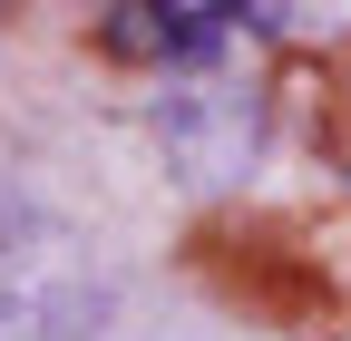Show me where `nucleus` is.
Instances as JSON below:
<instances>
[{
	"instance_id": "nucleus-1",
	"label": "nucleus",
	"mask_w": 351,
	"mask_h": 341,
	"mask_svg": "<svg viewBox=\"0 0 351 341\" xmlns=\"http://www.w3.org/2000/svg\"><path fill=\"white\" fill-rule=\"evenodd\" d=\"M156 147L186 186H225L254 166V98L225 78H166L156 88Z\"/></svg>"
},
{
	"instance_id": "nucleus-2",
	"label": "nucleus",
	"mask_w": 351,
	"mask_h": 341,
	"mask_svg": "<svg viewBox=\"0 0 351 341\" xmlns=\"http://www.w3.org/2000/svg\"><path fill=\"white\" fill-rule=\"evenodd\" d=\"M274 10H234V0H117L98 10V39L117 59H156V68H205Z\"/></svg>"
},
{
	"instance_id": "nucleus-3",
	"label": "nucleus",
	"mask_w": 351,
	"mask_h": 341,
	"mask_svg": "<svg viewBox=\"0 0 351 341\" xmlns=\"http://www.w3.org/2000/svg\"><path fill=\"white\" fill-rule=\"evenodd\" d=\"M0 341H69V322H59L49 292H29V283L0 273Z\"/></svg>"
}]
</instances>
